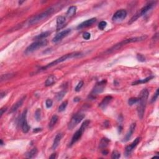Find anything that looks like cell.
I'll return each instance as SVG.
<instances>
[{"label":"cell","instance_id":"cell-20","mask_svg":"<svg viewBox=\"0 0 159 159\" xmlns=\"http://www.w3.org/2000/svg\"><path fill=\"white\" fill-rule=\"evenodd\" d=\"M56 82V77L53 75H51L47 78L45 82V85L46 86H49L52 85Z\"/></svg>","mask_w":159,"mask_h":159},{"label":"cell","instance_id":"cell-23","mask_svg":"<svg viewBox=\"0 0 159 159\" xmlns=\"http://www.w3.org/2000/svg\"><path fill=\"white\" fill-rule=\"evenodd\" d=\"M37 153H38V150L36 148L32 149L31 151L29 152L28 153L26 154V157L27 158H33L37 155Z\"/></svg>","mask_w":159,"mask_h":159},{"label":"cell","instance_id":"cell-25","mask_svg":"<svg viewBox=\"0 0 159 159\" xmlns=\"http://www.w3.org/2000/svg\"><path fill=\"white\" fill-rule=\"evenodd\" d=\"M153 78H154V76H149V77H147V78H145V79L139 80H137V81H136V82H134V83H132V85H135L141 84V83H147V82H148L149 81H150V80L152 79Z\"/></svg>","mask_w":159,"mask_h":159},{"label":"cell","instance_id":"cell-22","mask_svg":"<svg viewBox=\"0 0 159 159\" xmlns=\"http://www.w3.org/2000/svg\"><path fill=\"white\" fill-rule=\"evenodd\" d=\"M109 142H110V141L108 139L103 138L100 142V143H99V148L102 149H106L107 146L109 145Z\"/></svg>","mask_w":159,"mask_h":159},{"label":"cell","instance_id":"cell-35","mask_svg":"<svg viewBox=\"0 0 159 159\" xmlns=\"http://www.w3.org/2000/svg\"><path fill=\"white\" fill-rule=\"evenodd\" d=\"M53 105V101L52 99H47L46 101V106L47 108H51L52 106Z\"/></svg>","mask_w":159,"mask_h":159},{"label":"cell","instance_id":"cell-40","mask_svg":"<svg viewBox=\"0 0 159 159\" xmlns=\"http://www.w3.org/2000/svg\"><path fill=\"white\" fill-rule=\"evenodd\" d=\"M102 154H103V155H106L108 154V150H106L105 149H103V151H102Z\"/></svg>","mask_w":159,"mask_h":159},{"label":"cell","instance_id":"cell-31","mask_svg":"<svg viewBox=\"0 0 159 159\" xmlns=\"http://www.w3.org/2000/svg\"><path fill=\"white\" fill-rule=\"evenodd\" d=\"M35 118L37 121H40L41 119V110L40 109H37L35 112Z\"/></svg>","mask_w":159,"mask_h":159},{"label":"cell","instance_id":"cell-4","mask_svg":"<svg viewBox=\"0 0 159 159\" xmlns=\"http://www.w3.org/2000/svg\"><path fill=\"white\" fill-rule=\"evenodd\" d=\"M53 12H54V9L53 8H49L48 9L46 10L44 12L41 13L37 14V15L30 19V20L29 21V25H33V24H37V23L39 22L40 21H44L47 18H49L50 16H51Z\"/></svg>","mask_w":159,"mask_h":159},{"label":"cell","instance_id":"cell-34","mask_svg":"<svg viewBox=\"0 0 159 159\" xmlns=\"http://www.w3.org/2000/svg\"><path fill=\"white\" fill-rule=\"evenodd\" d=\"M158 95H159V89H157V91H156L155 93L154 94V96H153L152 98V100H151L152 103L155 102L156 100H157V98H158Z\"/></svg>","mask_w":159,"mask_h":159},{"label":"cell","instance_id":"cell-42","mask_svg":"<svg viewBox=\"0 0 159 159\" xmlns=\"http://www.w3.org/2000/svg\"><path fill=\"white\" fill-rule=\"evenodd\" d=\"M80 101V98H78V97H76L74 98V101L75 102H78Z\"/></svg>","mask_w":159,"mask_h":159},{"label":"cell","instance_id":"cell-28","mask_svg":"<svg viewBox=\"0 0 159 159\" xmlns=\"http://www.w3.org/2000/svg\"><path fill=\"white\" fill-rule=\"evenodd\" d=\"M67 105H68L67 101H63L61 105H60V106L59 107V112H62V111H65V109H66Z\"/></svg>","mask_w":159,"mask_h":159},{"label":"cell","instance_id":"cell-21","mask_svg":"<svg viewBox=\"0 0 159 159\" xmlns=\"http://www.w3.org/2000/svg\"><path fill=\"white\" fill-rule=\"evenodd\" d=\"M58 120H59V117H58L57 115H53V116L52 117L51 119H50L49 124V128L50 129H52L55 126V125L57 124Z\"/></svg>","mask_w":159,"mask_h":159},{"label":"cell","instance_id":"cell-32","mask_svg":"<svg viewBox=\"0 0 159 159\" xmlns=\"http://www.w3.org/2000/svg\"><path fill=\"white\" fill-rule=\"evenodd\" d=\"M121 157V154L117 150H115V151L112 152V155H111V158L113 159H118L120 158Z\"/></svg>","mask_w":159,"mask_h":159},{"label":"cell","instance_id":"cell-1","mask_svg":"<svg viewBox=\"0 0 159 159\" xmlns=\"http://www.w3.org/2000/svg\"><path fill=\"white\" fill-rule=\"evenodd\" d=\"M149 95V92L147 89H142L140 93L138 101L139 105L137 106V113H138L139 118L141 119H142L145 113Z\"/></svg>","mask_w":159,"mask_h":159},{"label":"cell","instance_id":"cell-29","mask_svg":"<svg viewBox=\"0 0 159 159\" xmlns=\"http://www.w3.org/2000/svg\"><path fill=\"white\" fill-rule=\"evenodd\" d=\"M66 93V91L65 90H62L60 93H59L56 96V99H57V101H60L62 100V98L64 97V96L65 95Z\"/></svg>","mask_w":159,"mask_h":159},{"label":"cell","instance_id":"cell-17","mask_svg":"<svg viewBox=\"0 0 159 159\" xmlns=\"http://www.w3.org/2000/svg\"><path fill=\"white\" fill-rule=\"evenodd\" d=\"M62 137H63V134H62V133H59V134H57V135H56L55 137L52 147V149L53 150H55L57 149V147L59 146V144H60V141H61Z\"/></svg>","mask_w":159,"mask_h":159},{"label":"cell","instance_id":"cell-30","mask_svg":"<svg viewBox=\"0 0 159 159\" xmlns=\"http://www.w3.org/2000/svg\"><path fill=\"white\" fill-rule=\"evenodd\" d=\"M139 101V98H131L128 100V104L130 106H132L134 104H136Z\"/></svg>","mask_w":159,"mask_h":159},{"label":"cell","instance_id":"cell-33","mask_svg":"<svg viewBox=\"0 0 159 159\" xmlns=\"http://www.w3.org/2000/svg\"><path fill=\"white\" fill-rule=\"evenodd\" d=\"M106 26H107V22H106V21H101V22L99 23V25H98V27H99V29L103 31V30L105 29V27H106Z\"/></svg>","mask_w":159,"mask_h":159},{"label":"cell","instance_id":"cell-9","mask_svg":"<svg viewBox=\"0 0 159 159\" xmlns=\"http://www.w3.org/2000/svg\"><path fill=\"white\" fill-rule=\"evenodd\" d=\"M106 80H102L101 82H98L96 85H95V87L93 89V91L92 92V93L90 94V98H94L95 96L98 95V94L102 93L104 91L105 86L106 85Z\"/></svg>","mask_w":159,"mask_h":159},{"label":"cell","instance_id":"cell-2","mask_svg":"<svg viewBox=\"0 0 159 159\" xmlns=\"http://www.w3.org/2000/svg\"><path fill=\"white\" fill-rule=\"evenodd\" d=\"M147 38V35H144L140 36V37H132V38L124 40L123 41L121 42L118 43V44L115 45L113 47H111V49H108L106 51V53H111L112 52L115 51V50H118V49H121L122 46H125V45L130 44V43H133V42H141L142 40H145Z\"/></svg>","mask_w":159,"mask_h":159},{"label":"cell","instance_id":"cell-43","mask_svg":"<svg viewBox=\"0 0 159 159\" xmlns=\"http://www.w3.org/2000/svg\"><path fill=\"white\" fill-rule=\"evenodd\" d=\"M41 131V129L40 128H36V129H34V132H39V131Z\"/></svg>","mask_w":159,"mask_h":159},{"label":"cell","instance_id":"cell-6","mask_svg":"<svg viewBox=\"0 0 159 159\" xmlns=\"http://www.w3.org/2000/svg\"><path fill=\"white\" fill-rule=\"evenodd\" d=\"M154 6H155L154 3H149V4H148V5L145 6L144 8H142L139 12L137 13V14H135V15H134V16H133L132 18L129 20V24H132V23L134 22V21H136L137 19L141 18V17L142 16L145 15L147 12H149L150 10H151L152 9V8H154Z\"/></svg>","mask_w":159,"mask_h":159},{"label":"cell","instance_id":"cell-12","mask_svg":"<svg viewBox=\"0 0 159 159\" xmlns=\"http://www.w3.org/2000/svg\"><path fill=\"white\" fill-rule=\"evenodd\" d=\"M71 29H67L64 30V31L60 32L59 34H57V35L55 36L53 38L52 41L53 42H58L60 41L62 39H63L64 37H65L66 36H67L70 33Z\"/></svg>","mask_w":159,"mask_h":159},{"label":"cell","instance_id":"cell-5","mask_svg":"<svg viewBox=\"0 0 159 159\" xmlns=\"http://www.w3.org/2000/svg\"><path fill=\"white\" fill-rule=\"evenodd\" d=\"M89 123H90V121H88V120H86V121H85V122H83V124H82V126H81L80 129L78 130V131L75 133L74 135H73V137H72V141H71L70 145V146L73 145L75 143H76V142L78 141L81 138V137L82 136V134H83V133L84 132L85 129L88 128Z\"/></svg>","mask_w":159,"mask_h":159},{"label":"cell","instance_id":"cell-37","mask_svg":"<svg viewBox=\"0 0 159 159\" xmlns=\"http://www.w3.org/2000/svg\"><path fill=\"white\" fill-rule=\"evenodd\" d=\"M137 59L140 62H145V58L144 57V56L142 54H137Z\"/></svg>","mask_w":159,"mask_h":159},{"label":"cell","instance_id":"cell-24","mask_svg":"<svg viewBox=\"0 0 159 159\" xmlns=\"http://www.w3.org/2000/svg\"><path fill=\"white\" fill-rule=\"evenodd\" d=\"M76 11V7L72 6L70 7L68 9L67 12H66V15L68 17H72L75 14Z\"/></svg>","mask_w":159,"mask_h":159},{"label":"cell","instance_id":"cell-15","mask_svg":"<svg viewBox=\"0 0 159 159\" xmlns=\"http://www.w3.org/2000/svg\"><path fill=\"white\" fill-rule=\"evenodd\" d=\"M135 123H133L131 124V126H130L129 130V131L126 134V135L125 137L124 138L123 140L124 142L128 141L131 138V137H132L133 134V132H134V130H135Z\"/></svg>","mask_w":159,"mask_h":159},{"label":"cell","instance_id":"cell-3","mask_svg":"<svg viewBox=\"0 0 159 159\" xmlns=\"http://www.w3.org/2000/svg\"><path fill=\"white\" fill-rule=\"evenodd\" d=\"M81 55H82V53L81 52H73V53H69V54H66V55H65L62 56L61 57L59 58V59H56V60H55L54 61L52 62L51 63H49V64L47 65L46 66H44L43 68H42L41 70H47V69H49V68H51L53 66L57 65V64H59V63H62V62L66 61V60H68V59L78 57Z\"/></svg>","mask_w":159,"mask_h":159},{"label":"cell","instance_id":"cell-45","mask_svg":"<svg viewBox=\"0 0 159 159\" xmlns=\"http://www.w3.org/2000/svg\"><path fill=\"white\" fill-rule=\"evenodd\" d=\"M3 144H4L3 141V140L1 139V145H3Z\"/></svg>","mask_w":159,"mask_h":159},{"label":"cell","instance_id":"cell-44","mask_svg":"<svg viewBox=\"0 0 159 159\" xmlns=\"http://www.w3.org/2000/svg\"><path fill=\"white\" fill-rule=\"evenodd\" d=\"M6 93H5V92H2V93H1V98L2 99L3 98L4 96H6Z\"/></svg>","mask_w":159,"mask_h":159},{"label":"cell","instance_id":"cell-36","mask_svg":"<svg viewBox=\"0 0 159 159\" xmlns=\"http://www.w3.org/2000/svg\"><path fill=\"white\" fill-rule=\"evenodd\" d=\"M83 86V81H81V82H79L78 84L77 85V86H76V88H75V91L77 92H79Z\"/></svg>","mask_w":159,"mask_h":159},{"label":"cell","instance_id":"cell-7","mask_svg":"<svg viewBox=\"0 0 159 159\" xmlns=\"http://www.w3.org/2000/svg\"><path fill=\"white\" fill-rule=\"evenodd\" d=\"M47 45V40H37V41L35 42L32 43V44L30 45L28 47L26 50L25 53L26 54H29L34 52V51L37 50V49L41 48V47H44V46Z\"/></svg>","mask_w":159,"mask_h":159},{"label":"cell","instance_id":"cell-46","mask_svg":"<svg viewBox=\"0 0 159 159\" xmlns=\"http://www.w3.org/2000/svg\"><path fill=\"white\" fill-rule=\"evenodd\" d=\"M158 157H159L158 156H154V157H153V158H158Z\"/></svg>","mask_w":159,"mask_h":159},{"label":"cell","instance_id":"cell-19","mask_svg":"<svg viewBox=\"0 0 159 159\" xmlns=\"http://www.w3.org/2000/svg\"><path fill=\"white\" fill-rule=\"evenodd\" d=\"M65 22V18L64 16H60L57 19V29H60L64 27V24Z\"/></svg>","mask_w":159,"mask_h":159},{"label":"cell","instance_id":"cell-27","mask_svg":"<svg viewBox=\"0 0 159 159\" xmlns=\"http://www.w3.org/2000/svg\"><path fill=\"white\" fill-rule=\"evenodd\" d=\"M14 76V74L12 73H9V74H4L1 76V82H3V81H6L12 78Z\"/></svg>","mask_w":159,"mask_h":159},{"label":"cell","instance_id":"cell-39","mask_svg":"<svg viewBox=\"0 0 159 159\" xmlns=\"http://www.w3.org/2000/svg\"><path fill=\"white\" fill-rule=\"evenodd\" d=\"M6 110H7V108H1V117L3 115L4 112H5V111H6Z\"/></svg>","mask_w":159,"mask_h":159},{"label":"cell","instance_id":"cell-16","mask_svg":"<svg viewBox=\"0 0 159 159\" xmlns=\"http://www.w3.org/2000/svg\"><path fill=\"white\" fill-rule=\"evenodd\" d=\"M112 99V97L111 96H107L103 99V101L99 104V107L103 109H105L106 108L107 106L109 105V103H110Z\"/></svg>","mask_w":159,"mask_h":159},{"label":"cell","instance_id":"cell-26","mask_svg":"<svg viewBox=\"0 0 159 159\" xmlns=\"http://www.w3.org/2000/svg\"><path fill=\"white\" fill-rule=\"evenodd\" d=\"M49 34H50V32H49V31L45 32L42 33V34H39V35L36 36L35 38H34V39H36V40H43V39H44L46 38V37H48Z\"/></svg>","mask_w":159,"mask_h":159},{"label":"cell","instance_id":"cell-14","mask_svg":"<svg viewBox=\"0 0 159 159\" xmlns=\"http://www.w3.org/2000/svg\"><path fill=\"white\" fill-rule=\"evenodd\" d=\"M96 21V18H92L86 20V21H84L82 23H81L77 27L78 29H82L86 28V27L90 26L92 24H93Z\"/></svg>","mask_w":159,"mask_h":159},{"label":"cell","instance_id":"cell-11","mask_svg":"<svg viewBox=\"0 0 159 159\" xmlns=\"http://www.w3.org/2000/svg\"><path fill=\"white\" fill-rule=\"evenodd\" d=\"M127 11L125 9H120L115 13L112 16V21L114 22H121L126 18Z\"/></svg>","mask_w":159,"mask_h":159},{"label":"cell","instance_id":"cell-10","mask_svg":"<svg viewBox=\"0 0 159 159\" xmlns=\"http://www.w3.org/2000/svg\"><path fill=\"white\" fill-rule=\"evenodd\" d=\"M27 111L26 109L23 111L19 121V123L21 124L22 131L24 133H27L30 129V127L28 125L27 121Z\"/></svg>","mask_w":159,"mask_h":159},{"label":"cell","instance_id":"cell-8","mask_svg":"<svg viewBox=\"0 0 159 159\" xmlns=\"http://www.w3.org/2000/svg\"><path fill=\"white\" fill-rule=\"evenodd\" d=\"M85 116L84 114L80 113V112L76 114V115L73 116L70 121V122H69V124H68L69 129L72 130L73 128H75L83 119Z\"/></svg>","mask_w":159,"mask_h":159},{"label":"cell","instance_id":"cell-41","mask_svg":"<svg viewBox=\"0 0 159 159\" xmlns=\"http://www.w3.org/2000/svg\"><path fill=\"white\" fill-rule=\"evenodd\" d=\"M56 158V154H52L49 157V158H52V159H54Z\"/></svg>","mask_w":159,"mask_h":159},{"label":"cell","instance_id":"cell-18","mask_svg":"<svg viewBox=\"0 0 159 159\" xmlns=\"http://www.w3.org/2000/svg\"><path fill=\"white\" fill-rule=\"evenodd\" d=\"M24 98H25V97L21 98V99H19V100L18 102L14 104L13 106H12V108H11V111H10V112H15V111H16L17 110H18L19 108L20 107L22 106V105L23 104V102H24Z\"/></svg>","mask_w":159,"mask_h":159},{"label":"cell","instance_id":"cell-13","mask_svg":"<svg viewBox=\"0 0 159 159\" xmlns=\"http://www.w3.org/2000/svg\"><path fill=\"white\" fill-rule=\"evenodd\" d=\"M141 140V137H137V138L133 141V142L131 144V145L127 146L126 148V152H125V154L126 155H129L132 152V150L135 148V147H136L137 145H138V144L140 142Z\"/></svg>","mask_w":159,"mask_h":159},{"label":"cell","instance_id":"cell-38","mask_svg":"<svg viewBox=\"0 0 159 159\" xmlns=\"http://www.w3.org/2000/svg\"><path fill=\"white\" fill-rule=\"evenodd\" d=\"M83 39L85 40H88L90 39L91 37V34L89 32H85L84 34H83Z\"/></svg>","mask_w":159,"mask_h":159}]
</instances>
